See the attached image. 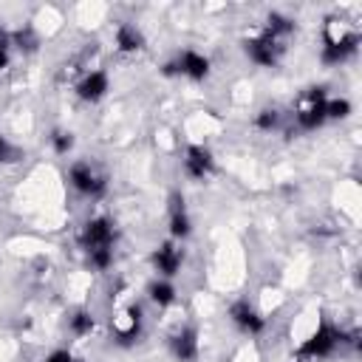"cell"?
<instances>
[{"instance_id": "6da1fadb", "label": "cell", "mask_w": 362, "mask_h": 362, "mask_svg": "<svg viewBox=\"0 0 362 362\" xmlns=\"http://www.w3.org/2000/svg\"><path fill=\"white\" fill-rule=\"evenodd\" d=\"M342 342H348V334H342L339 328H334L331 322H320L317 325V331L297 348V356L300 359H322V356H328L337 345H342Z\"/></svg>"}, {"instance_id": "7a4b0ae2", "label": "cell", "mask_w": 362, "mask_h": 362, "mask_svg": "<svg viewBox=\"0 0 362 362\" xmlns=\"http://www.w3.org/2000/svg\"><path fill=\"white\" fill-rule=\"evenodd\" d=\"M325 88H308L300 99V107H297V124L303 130H317L328 116H325Z\"/></svg>"}, {"instance_id": "3957f363", "label": "cell", "mask_w": 362, "mask_h": 362, "mask_svg": "<svg viewBox=\"0 0 362 362\" xmlns=\"http://www.w3.org/2000/svg\"><path fill=\"white\" fill-rule=\"evenodd\" d=\"M68 181L74 184V189H79L82 195H90V198H99V195H105V189H107L105 175L96 173L88 161H76V164H71V170H68Z\"/></svg>"}, {"instance_id": "277c9868", "label": "cell", "mask_w": 362, "mask_h": 362, "mask_svg": "<svg viewBox=\"0 0 362 362\" xmlns=\"http://www.w3.org/2000/svg\"><path fill=\"white\" fill-rule=\"evenodd\" d=\"M116 240V229L107 218H93L85 223L82 235H79V243L85 252H93V249H105V246H113Z\"/></svg>"}, {"instance_id": "5b68a950", "label": "cell", "mask_w": 362, "mask_h": 362, "mask_svg": "<svg viewBox=\"0 0 362 362\" xmlns=\"http://www.w3.org/2000/svg\"><path fill=\"white\" fill-rule=\"evenodd\" d=\"M164 74L167 76L181 74V76H189V79H204L209 74V59L204 54H198V51H184L178 59L164 65Z\"/></svg>"}, {"instance_id": "8992f818", "label": "cell", "mask_w": 362, "mask_h": 362, "mask_svg": "<svg viewBox=\"0 0 362 362\" xmlns=\"http://www.w3.org/2000/svg\"><path fill=\"white\" fill-rule=\"evenodd\" d=\"M280 40H274V37H269L266 31L260 34V37H255V40H246V54H249V59H255L257 65H274L277 62V57H280Z\"/></svg>"}, {"instance_id": "52a82bcc", "label": "cell", "mask_w": 362, "mask_h": 362, "mask_svg": "<svg viewBox=\"0 0 362 362\" xmlns=\"http://www.w3.org/2000/svg\"><path fill=\"white\" fill-rule=\"evenodd\" d=\"M212 167H215V158H212V153H209L204 144H189V147H187L184 170H187L189 178H204V175L212 173Z\"/></svg>"}, {"instance_id": "ba28073f", "label": "cell", "mask_w": 362, "mask_h": 362, "mask_svg": "<svg viewBox=\"0 0 362 362\" xmlns=\"http://www.w3.org/2000/svg\"><path fill=\"white\" fill-rule=\"evenodd\" d=\"M229 317H232V322L240 328V331H246V334H260L263 331V325H266V320L246 303V300H238V303H232V308H229Z\"/></svg>"}, {"instance_id": "9c48e42d", "label": "cell", "mask_w": 362, "mask_h": 362, "mask_svg": "<svg viewBox=\"0 0 362 362\" xmlns=\"http://www.w3.org/2000/svg\"><path fill=\"white\" fill-rule=\"evenodd\" d=\"M356 45H359L356 34H351L345 40H337V42H325L322 45V62L325 65H339V62H345L348 57L356 54Z\"/></svg>"}, {"instance_id": "30bf717a", "label": "cell", "mask_w": 362, "mask_h": 362, "mask_svg": "<svg viewBox=\"0 0 362 362\" xmlns=\"http://www.w3.org/2000/svg\"><path fill=\"white\" fill-rule=\"evenodd\" d=\"M181 260H184V255H181V249L175 246V243H161L156 252H153V263H156V269L164 274V277H173L175 272H178V266H181Z\"/></svg>"}, {"instance_id": "8fae6325", "label": "cell", "mask_w": 362, "mask_h": 362, "mask_svg": "<svg viewBox=\"0 0 362 362\" xmlns=\"http://www.w3.org/2000/svg\"><path fill=\"white\" fill-rule=\"evenodd\" d=\"M105 90H107V74H105V71H90V74H85V79L76 85V93H79L85 102L102 99Z\"/></svg>"}, {"instance_id": "7c38bea8", "label": "cell", "mask_w": 362, "mask_h": 362, "mask_svg": "<svg viewBox=\"0 0 362 362\" xmlns=\"http://www.w3.org/2000/svg\"><path fill=\"white\" fill-rule=\"evenodd\" d=\"M173 354L181 359V362H192L198 356V334L192 328H181L175 337H173Z\"/></svg>"}, {"instance_id": "4fadbf2b", "label": "cell", "mask_w": 362, "mask_h": 362, "mask_svg": "<svg viewBox=\"0 0 362 362\" xmlns=\"http://www.w3.org/2000/svg\"><path fill=\"white\" fill-rule=\"evenodd\" d=\"M170 232L173 238H187L189 235V218H187V209H184V198L178 192L170 195Z\"/></svg>"}, {"instance_id": "5bb4252c", "label": "cell", "mask_w": 362, "mask_h": 362, "mask_svg": "<svg viewBox=\"0 0 362 362\" xmlns=\"http://www.w3.org/2000/svg\"><path fill=\"white\" fill-rule=\"evenodd\" d=\"M116 45H119V51H139V48L144 45V40H141V34H139L133 25H119V31H116Z\"/></svg>"}, {"instance_id": "9a60e30c", "label": "cell", "mask_w": 362, "mask_h": 362, "mask_svg": "<svg viewBox=\"0 0 362 362\" xmlns=\"http://www.w3.org/2000/svg\"><path fill=\"white\" fill-rule=\"evenodd\" d=\"M269 37H274V40H280V37H286V34H291L294 31V23L288 20V17H283V14H269V20H266V28H263Z\"/></svg>"}, {"instance_id": "2e32d148", "label": "cell", "mask_w": 362, "mask_h": 362, "mask_svg": "<svg viewBox=\"0 0 362 362\" xmlns=\"http://www.w3.org/2000/svg\"><path fill=\"white\" fill-rule=\"evenodd\" d=\"M150 300L164 308V305H170V303L175 300V288H173L167 280H156V283L150 286Z\"/></svg>"}, {"instance_id": "e0dca14e", "label": "cell", "mask_w": 362, "mask_h": 362, "mask_svg": "<svg viewBox=\"0 0 362 362\" xmlns=\"http://www.w3.org/2000/svg\"><path fill=\"white\" fill-rule=\"evenodd\" d=\"M88 260H90V266H93V269L105 272V269L113 263V246H105V249H93V252H88Z\"/></svg>"}, {"instance_id": "ac0fdd59", "label": "cell", "mask_w": 362, "mask_h": 362, "mask_svg": "<svg viewBox=\"0 0 362 362\" xmlns=\"http://www.w3.org/2000/svg\"><path fill=\"white\" fill-rule=\"evenodd\" d=\"M93 317L88 314V311H76L74 317H71V331L74 334H79V337H85V334H90L93 331Z\"/></svg>"}, {"instance_id": "d6986e66", "label": "cell", "mask_w": 362, "mask_h": 362, "mask_svg": "<svg viewBox=\"0 0 362 362\" xmlns=\"http://www.w3.org/2000/svg\"><path fill=\"white\" fill-rule=\"evenodd\" d=\"M348 113H351V102L348 99H331V102H325V116L328 119H342Z\"/></svg>"}, {"instance_id": "ffe728a7", "label": "cell", "mask_w": 362, "mask_h": 362, "mask_svg": "<svg viewBox=\"0 0 362 362\" xmlns=\"http://www.w3.org/2000/svg\"><path fill=\"white\" fill-rule=\"evenodd\" d=\"M255 127H257V130H272V127H277V110H274V107H263V110L257 113V119H255Z\"/></svg>"}, {"instance_id": "44dd1931", "label": "cell", "mask_w": 362, "mask_h": 362, "mask_svg": "<svg viewBox=\"0 0 362 362\" xmlns=\"http://www.w3.org/2000/svg\"><path fill=\"white\" fill-rule=\"evenodd\" d=\"M51 144H54V150H57L59 156H65V153L74 147V139H71V133H62V130H57V133L51 136Z\"/></svg>"}, {"instance_id": "7402d4cb", "label": "cell", "mask_w": 362, "mask_h": 362, "mask_svg": "<svg viewBox=\"0 0 362 362\" xmlns=\"http://www.w3.org/2000/svg\"><path fill=\"white\" fill-rule=\"evenodd\" d=\"M14 158V150H11V144L0 136V161H11Z\"/></svg>"}, {"instance_id": "603a6c76", "label": "cell", "mask_w": 362, "mask_h": 362, "mask_svg": "<svg viewBox=\"0 0 362 362\" xmlns=\"http://www.w3.org/2000/svg\"><path fill=\"white\" fill-rule=\"evenodd\" d=\"M45 362H76V359H74V354H68V351H54Z\"/></svg>"}, {"instance_id": "cb8c5ba5", "label": "cell", "mask_w": 362, "mask_h": 362, "mask_svg": "<svg viewBox=\"0 0 362 362\" xmlns=\"http://www.w3.org/2000/svg\"><path fill=\"white\" fill-rule=\"evenodd\" d=\"M0 48H3V51H6V48H8V34H6V31H3V28H0Z\"/></svg>"}, {"instance_id": "d4e9b609", "label": "cell", "mask_w": 362, "mask_h": 362, "mask_svg": "<svg viewBox=\"0 0 362 362\" xmlns=\"http://www.w3.org/2000/svg\"><path fill=\"white\" fill-rule=\"evenodd\" d=\"M6 65H8V54H6V51H3V48H0V71H3V68H6Z\"/></svg>"}]
</instances>
